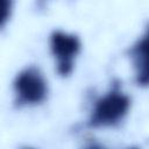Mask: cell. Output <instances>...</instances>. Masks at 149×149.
<instances>
[{"label": "cell", "instance_id": "cell-2", "mask_svg": "<svg viewBox=\"0 0 149 149\" xmlns=\"http://www.w3.org/2000/svg\"><path fill=\"white\" fill-rule=\"evenodd\" d=\"M14 90L20 102L38 104L47 95V83L36 69L29 68L16 77Z\"/></svg>", "mask_w": 149, "mask_h": 149}, {"label": "cell", "instance_id": "cell-4", "mask_svg": "<svg viewBox=\"0 0 149 149\" xmlns=\"http://www.w3.org/2000/svg\"><path fill=\"white\" fill-rule=\"evenodd\" d=\"M133 55L135 57V63L139 69L137 77L141 84H147V38L143 37L137 45L133 49Z\"/></svg>", "mask_w": 149, "mask_h": 149}, {"label": "cell", "instance_id": "cell-5", "mask_svg": "<svg viewBox=\"0 0 149 149\" xmlns=\"http://www.w3.org/2000/svg\"><path fill=\"white\" fill-rule=\"evenodd\" d=\"M12 9V0H0V27L9 17Z\"/></svg>", "mask_w": 149, "mask_h": 149}, {"label": "cell", "instance_id": "cell-1", "mask_svg": "<svg viewBox=\"0 0 149 149\" xmlns=\"http://www.w3.org/2000/svg\"><path fill=\"white\" fill-rule=\"evenodd\" d=\"M130 106L129 98L120 91H112L101 97L93 108L92 126H113L121 121Z\"/></svg>", "mask_w": 149, "mask_h": 149}, {"label": "cell", "instance_id": "cell-3", "mask_svg": "<svg viewBox=\"0 0 149 149\" xmlns=\"http://www.w3.org/2000/svg\"><path fill=\"white\" fill-rule=\"evenodd\" d=\"M50 45L52 54L58 61V71L62 74H68L72 69L73 58L79 51V40L74 35L55 31L51 35Z\"/></svg>", "mask_w": 149, "mask_h": 149}]
</instances>
